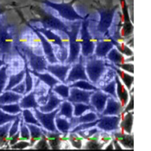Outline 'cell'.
Listing matches in <instances>:
<instances>
[{
  "label": "cell",
  "mask_w": 151,
  "mask_h": 151,
  "mask_svg": "<svg viewBox=\"0 0 151 151\" xmlns=\"http://www.w3.org/2000/svg\"><path fill=\"white\" fill-rule=\"evenodd\" d=\"M16 48L18 55L23 59L26 60L29 68L38 73H43L47 71V66L48 64L45 55H38L34 52L33 48L27 43L17 42L16 44Z\"/></svg>",
  "instance_id": "obj_1"
},
{
  "label": "cell",
  "mask_w": 151,
  "mask_h": 151,
  "mask_svg": "<svg viewBox=\"0 0 151 151\" xmlns=\"http://www.w3.org/2000/svg\"><path fill=\"white\" fill-rule=\"evenodd\" d=\"M16 39L9 25H4L0 22V55L4 60L5 57L18 56L16 48Z\"/></svg>",
  "instance_id": "obj_2"
},
{
  "label": "cell",
  "mask_w": 151,
  "mask_h": 151,
  "mask_svg": "<svg viewBox=\"0 0 151 151\" xmlns=\"http://www.w3.org/2000/svg\"><path fill=\"white\" fill-rule=\"evenodd\" d=\"M71 28L72 29L65 32L68 39V56L65 63L69 65L78 62L81 55V43L78 35L80 33L81 25L74 23Z\"/></svg>",
  "instance_id": "obj_3"
},
{
  "label": "cell",
  "mask_w": 151,
  "mask_h": 151,
  "mask_svg": "<svg viewBox=\"0 0 151 151\" xmlns=\"http://www.w3.org/2000/svg\"><path fill=\"white\" fill-rule=\"evenodd\" d=\"M106 62L107 60L105 59L98 58L94 55L87 58V60L85 65L86 73L89 81L92 82L93 85L96 86L99 78L105 73V71L107 68Z\"/></svg>",
  "instance_id": "obj_4"
},
{
  "label": "cell",
  "mask_w": 151,
  "mask_h": 151,
  "mask_svg": "<svg viewBox=\"0 0 151 151\" xmlns=\"http://www.w3.org/2000/svg\"><path fill=\"white\" fill-rule=\"evenodd\" d=\"M79 40L81 43V53L84 58L93 56L95 49V41L88 29V21L83 19L80 29Z\"/></svg>",
  "instance_id": "obj_5"
},
{
  "label": "cell",
  "mask_w": 151,
  "mask_h": 151,
  "mask_svg": "<svg viewBox=\"0 0 151 151\" xmlns=\"http://www.w3.org/2000/svg\"><path fill=\"white\" fill-rule=\"evenodd\" d=\"M59 111V107L50 112H42L38 110V108L33 109V113L41 124V126L44 129L51 132H59L55 127V119Z\"/></svg>",
  "instance_id": "obj_6"
},
{
  "label": "cell",
  "mask_w": 151,
  "mask_h": 151,
  "mask_svg": "<svg viewBox=\"0 0 151 151\" xmlns=\"http://www.w3.org/2000/svg\"><path fill=\"white\" fill-rule=\"evenodd\" d=\"M73 2L71 3H68V4H53L50 3L48 1H46L47 4H48L49 6H51L52 8H54L55 10H57L59 12V15L66 19L67 21H76V20H83V17L81 16H80L77 12H75L72 6V4Z\"/></svg>",
  "instance_id": "obj_7"
},
{
  "label": "cell",
  "mask_w": 151,
  "mask_h": 151,
  "mask_svg": "<svg viewBox=\"0 0 151 151\" xmlns=\"http://www.w3.org/2000/svg\"><path fill=\"white\" fill-rule=\"evenodd\" d=\"M121 121V115L119 116H109V115H100L99 121L96 127L100 131L106 133H113L119 129V124Z\"/></svg>",
  "instance_id": "obj_8"
},
{
  "label": "cell",
  "mask_w": 151,
  "mask_h": 151,
  "mask_svg": "<svg viewBox=\"0 0 151 151\" xmlns=\"http://www.w3.org/2000/svg\"><path fill=\"white\" fill-rule=\"evenodd\" d=\"M36 30L44 35L47 40L53 45L54 51L68 48V44L65 43L61 38V36L56 34L54 30H50V29H45V28H37Z\"/></svg>",
  "instance_id": "obj_9"
},
{
  "label": "cell",
  "mask_w": 151,
  "mask_h": 151,
  "mask_svg": "<svg viewBox=\"0 0 151 151\" xmlns=\"http://www.w3.org/2000/svg\"><path fill=\"white\" fill-rule=\"evenodd\" d=\"M81 80H85V81H89L88 77L86 73V68L85 65L82 62H76L71 65V68L68 73L67 79H66V83L69 85L73 82L81 81Z\"/></svg>",
  "instance_id": "obj_10"
},
{
  "label": "cell",
  "mask_w": 151,
  "mask_h": 151,
  "mask_svg": "<svg viewBox=\"0 0 151 151\" xmlns=\"http://www.w3.org/2000/svg\"><path fill=\"white\" fill-rule=\"evenodd\" d=\"M115 40L111 36L105 35L104 38H101L100 41H98L95 44V49L93 55L98 58L105 59L109 51L115 47Z\"/></svg>",
  "instance_id": "obj_11"
},
{
  "label": "cell",
  "mask_w": 151,
  "mask_h": 151,
  "mask_svg": "<svg viewBox=\"0 0 151 151\" xmlns=\"http://www.w3.org/2000/svg\"><path fill=\"white\" fill-rule=\"evenodd\" d=\"M94 91L82 90L77 87H70L69 96L67 100L71 103H84L90 104V98Z\"/></svg>",
  "instance_id": "obj_12"
},
{
  "label": "cell",
  "mask_w": 151,
  "mask_h": 151,
  "mask_svg": "<svg viewBox=\"0 0 151 151\" xmlns=\"http://www.w3.org/2000/svg\"><path fill=\"white\" fill-rule=\"evenodd\" d=\"M71 68V65L69 64H47V71L51 73L54 77H55L61 83H66V79L68 73Z\"/></svg>",
  "instance_id": "obj_13"
},
{
  "label": "cell",
  "mask_w": 151,
  "mask_h": 151,
  "mask_svg": "<svg viewBox=\"0 0 151 151\" xmlns=\"http://www.w3.org/2000/svg\"><path fill=\"white\" fill-rule=\"evenodd\" d=\"M31 29L34 30V32L35 33V35L38 36L40 42H41V44L42 46V50H43V53H44V55L46 57L47 60L49 64H55V63H59L57 59L55 57V51H54V47L53 45L47 40L45 38V36L42 35V33H40L39 31H37L36 29H35L33 27H31Z\"/></svg>",
  "instance_id": "obj_14"
},
{
  "label": "cell",
  "mask_w": 151,
  "mask_h": 151,
  "mask_svg": "<svg viewBox=\"0 0 151 151\" xmlns=\"http://www.w3.org/2000/svg\"><path fill=\"white\" fill-rule=\"evenodd\" d=\"M110 97L109 94L105 93L102 90H98L93 92L90 98V105L93 106L95 111L99 114H101L105 109L106 101Z\"/></svg>",
  "instance_id": "obj_15"
},
{
  "label": "cell",
  "mask_w": 151,
  "mask_h": 151,
  "mask_svg": "<svg viewBox=\"0 0 151 151\" xmlns=\"http://www.w3.org/2000/svg\"><path fill=\"white\" fill-rule=\"evenodd\" d=\"M115 9L111 10H104L100 11V21L97 26V31L101 35H106L109 31V29L111 27L113 16H114Z\"/></svg>",
  "instance_id": "obj_16"
},
{
  "label": "cell",
  "mask_w": 151,
  "mask_h": 151,
  "mask_svg": "<svg viewBox=\"0 0 151 151\" xmlns=\"http://www.w3.org/2000/svg\"><path fill=\"white\" fill-rule=\"evenodd\" d=\"M42 28H45L50 30H56V31H61V32H66L69 29V26L67 25L64 22L58 19L55 17L53 16H47L42 20Z\"/></svg>",
  "instance_id": "obj_17"
},
{
  "label": "cell",
  "mask_w": 151,
  "mask_h": 151,
  "mask_svg": "<svg viewBox=\"0 0 151 151\" xmlns=\"http://www.w3.org/2000/svg\"><path fill=\"white\" fill-rule=\"evenodd\" d=\"M123 105L116 99L110 96L106 101L105 109L100 115H109V116H119L123 111Z\"/></svg>",
  "instance_id": "obj_18"
},
{
  "label": "cell",
  "mask_w": 151,
  "mask_h": 151,
  "mask_svg": "<svg viewBox=\"0 0 151 151\" xmlns=\"http://www.w3.org/2000/svg\"><path fill=\"white\" fill-rule=\"evenodd\" d=\"M62 101H63V99L59 98L58 95H56L55 93L52 91V89L49 88V98H48L47 103L45 105H40L38 107V110L42 111V112L53 111L54 110L58 108Z\"/></svg>",
  "instance_id": "obj_19"
},
{
  "label": "cell",
  "mask_w": 151,
  "mask_h": 151,
  "mask_svg": "<svg viewBox=\"0 0 151 151\" xmlns=\"http://www.w3.org/2000/svg\"><path fill=\"white\" fill-rule=\"evenodd\" d=\"M115 81H116V93L117 99L119 100V102L121 103V105H123V107H124L126 104L128 103L129 99V90L125 87V86L120 81L119 77L117 76V74H115V78H114Z\"/></svg>",
  "instance_id": "obj_20"
},
{
  "label": "cell",
  "mask_w": 151,
  "mask_h": 151,
  "mask_svg": "<svg viewBox=\"0 0 151 151\" xmlns=\"http://www.w3.org/2000/svg\"><path fill=\"white\" fill-rule=\"evenodd\" d=\"M98 118H99V114L97 113L96 111H90L87 113H84L81 116H73L69 120L70 124H71V129L74 128L75 126H77L80 124L93 122V121L97 120Z\"/></svg>",
  "instance_id": "obj_21"
},
{
  "label": "cell",
  "mask_w": 151,
  "mask_h": 151,
  "mask_svg": "<svg viewBox=\"0 0 151 151\" xmlns=\"http://www.w3.org/2000/svg\"><path fill=\"white\" fill-rule=\"evenodd\" d=\"M106 64H107V66L111 67L112 69L116 72V73L117 74V76L119 77V79L122 81V83L125 86V87L128 89L129 91H130L131 90V87H132V85H133V82H134L133 74H130V73H129L124 71V70L118 68L117 67H116L113 64L108 63V61L106 62Z\"/></svg>",
  "instance_id": "obj_22"
},
{
  "label": "cell",
  "mask_w": 151,
  "mask_h": 151,
  "mask_svg": "<svg viewBox=\"0 0 151 151\" xmlns=\"http://www.w3.org/2000/svg\"><path fill=\"white\" fill-rule=\"evenodd\" d=\"M29 71L34 76H35L38 80H40V81L46 84L50 89H52L55 85L60 83L58 80L49 73H38V72H35L34 70H31L30 68H29Z\"/></svg>",
  "instance_id": "obj_23"
},
{
  "label": "cell",
  "mask_w": 151,
  "mask_h": 151,
  "mask_svg": "<svg viewBox=\"0 0 151 151\" xmlns=\"http://www.w3.org/2000/svg\"><path fill=\"white\" fill-rule=\"evenodd\" d=\"M18 103H19L20 107L22 108V110L23 109H35V108H38L40 106L36 102L35 94L34 91H31L30 93L23 95V98L20 99V101Z\"/></svg>",
  "instance_id": "obj_24"
},
{
  "label": "cell",
  "mask_w": 151,
  "mask_h": 151,
  "mask_svg": "<svg viewBox=\"0 0 151 151\" xmlns=\"http://www.w3.org/2000/svg\"><path fill=\"white\" fill-rule=\"evenodd\" d=\"M133 126V111H128L124 114L121 115V121L119 124V127L123 130V132L131 134Z\"/></svg>",
  "instance_id": "obj_25"
},
{
  "label": "cell",
  "mask_w": 151,
  "mask_h": 151,
  "mask_svg": "<svg viewBox=\"0 0 151 151\" xmlns=\"http://www.w3.org/2000/svg\"><path fill=\"white\" fill-rule=\"evenodd\" d=\"M23 98V95L10 91H4L0 94V105H6L12 103H18Z\"/></svg>",
  "instance_id": "obj_26"
},
{
  "label": "cell",
  "mask_w": 151,
  "mask_h": 151,
  "mask_svg": "<svg viewBox=\"0 0 151 151\" xmlns=\"http://www.w3.org/2000/svg\"><path fill=\"white\" fill-rule=\"evenodd\" d=\"M113 135L115 137L114 139H116L119 143H121L123 146H124V148H128V149H134V139H133V136H131V134H125L124 132H118L115 131L113 132Z\"/></svg>",
  "instance_id": "obj_27"
},
{
  "label": "cell",
  "mask_w": 151,
  "mask_h": 151,
  "mask_svg": "<svg viewBox=\"0 0 151 151\" xmlns=\"http://www.w3.org/2000/svg\"><path fill=\"white\" fill-rule=\"evenodd\" d=\"M55 123V127L60 134L68 135L69 133V131L71 130V124L69 119H68L65 116L56 115Z\"/></svg>",
  "instance_id": "obj_28"
},
{
  "label": "cell",
  "mask_w": 151,
  "mask_h": 151,
  "mask_svg": "<svg viewBox=\"0 0 151 151\" xmlns=\"http://www.w3.org/2000/svg\"><path fill=\"white\" fill-rule=\"evenodd\" d=\"M28 128L29 129V134H30V146H34L35 142L42 137L43 134V129L42 127L41 126H37L35 124H26Z\"/></svg>",
  "instance_id": "obj_29"
},
{
  "label": "cell",
  "mask_w": 151,
  "mask_h": 151,
  "mask_svg": "<svg viewBox=\"0 0 151 151\" xmlns=\"http://www.w3.org/2000/svg\"><path fill=\"white\" fill-rule=\"evenodd\" d=\"M57 116H62L71 119L73 116V106L68 100H63L59 106V111Z\"/></svg>",
  "instance_id": "obj_30"
},
{
  "label": "cell",
  "mask_w": 151,
  "mask_h": 151,
  "mask_svg": "<svg viewBox=\"0 0 151 151\" xmlns=\"http://www.w3.org/2000/svg\"><path fill=\"white\" fill-rule=\"evenodd\" d=\"M105 59H107L111 64H113L115 66L117 64H121V63L125 62V56L116 49V47H112L109 51V53L107 54Z\"/></svg>",
  "instance_id": "obj_31"
},
{
  "label": "cell",
  "mask_w": 151,
  "mask_h": 151,
  "mask_svg": "<svg viewBox=\"0 0 151 151\" xmlns=\"http://www.w3.org/2000/svg\"><path fill=\"white\" fill-rule=\"evenodd\" d=\"M24 76H25V70H21L20 72H18L17 73L12 74L11 76H9L8 80L9 81L7 82V85L4 88V91H10L12 90L14 86H16L17 84H19L20 82H22L24 80Z\"/></svg>",
  "instance_id": "obj_32"
},
{
  "label": "cell",
  "mask_w": 151,
  "mask_h": 151,
  "mask_svg": "<svg viewBox=\"0 0 151 151\" xmlns=\"http://www.w3.org/2000/svg\"><path fill=\"white\" fill-rule=\"evenodd\" d=\"M106 65H107V64H106ZM115 74H116V72L112 69L111 67L107 66V68H106V70L105 71V73L102 74V76L99 78V81L97 82L96 86H97L99 88L104 86L106 84H108L109 82H111V81L114 80Z\"/></svg>",
  "instance_id": "obj_33"
},
{
  "label": "cell",
  "mask_w": 151,
  "mask_h": 151,
  "mask_svg": "<svg viewBox=\"0 0 151 151\" xmlns=\"http://www.w3.org/2000/svg\"><path fill=\"white\" fill-rule=\"evenodd\" d=\"M24 62V70H25V76H24V82H25V93L24 95L27 93H30L34 88V81H33V74L30 73L29 65L26 61V60H23Z\"/></svg>",
  "instance_id": "obj_34"
},
{
  "label": "cell",
  "mask_w": 151,
  "mask_h": 151,
  "mask_svg": "<svg viewBox=\"0 0 151 151\" xmlns=\"http://www.w3.org/2000/svg\"><path fill=\"white\" fill-rule=\"evenodd\" d=\"M70 87H77L82 90H87V91H98L99 90V88L93 85L92 82L89 81H85V80H81V81H77L75 82H73L69 84Z\"/></svg>",
  "instance_id": "obj_35"
},
{
  "label": "cell",
  "mask_w": 151,
  "mask_h": 151,
  "mask_svg": "<svg viewBox=\"0 0 151 151\" xmlns=\"http://www.w3.org/2000/svg\"><path fill=\"white\" fill-rule=\"evenodd\" d=\"M69 90L70 86L69 85H66L64 83L62 84H57L55 85L53 88L52 91L55 93L56 95H58L59 97L62 99H67L69 96Z\"/></svg>",
  "instance_id": "obj_36"
},
{
  "label": "cell",
  "mask_w": 151,
  "mask_h": 151,
  "mask_svg": "<svg viewBox=\"0 0 151 151\" xmlns=\"http://www.w3.org/2000/svg\"><path fill=\"white\" fill-rule=\"evenodd\" d=\"M73 106V116H79L86 113V111H95L94 108L90 104H84V103H72Z\"/></svg>",
  "instance_id": "obj_37"
},
{
  "label": "cell",
  "mask_w": 151,
  "mask_h": 151,
  "mask_svg": "<svg viewBox=\"0 0 151 151\" xmlns=\"http://www.w3.org/2000/svg\"><path fill=\"white\" fill-rule=\"evenodd\" d=\"M22 114H23L22 118L25 124H31L37 126H41V124L36 119V117L33 113V111L31 109H23L22 111Z\"/></svg>",
  "instance_id": "obj_38"
},
{
  "label": "cell",
  "mask_w": 151,
  "mask_h": 151,
  "mask_svg": "<svg viewBox=\"0 0 151 151\" xmlns=\"http://www.w3.org/2000/svg\"><path fill=\"white\" fill-rule=\"evenodd\" d=\"M0 109L4 112H7L12 115H17L22 112V108L20 107L19 103H12L6 105H0Z\"/></svg>",
  "instance_id": "obj_39"
},
{
  "label": "cell",
  "mask_w": 151,
  "mask_h": 151,
  "mask_svg": "<svg viewBox=\"0 0 151 151\" xmlns=\"http://www.w3.org/2000/svg\"><path fill=\"white\" fill-rule=\"evenodd\" d=\"M8 64L6 63L0 68V94L4 91V88L8 82Z\"/></svg>",
  "instance_id": "obj_40"
},
{
  "label": "cell",
  "mask_w": 151,
  "mask_h": 151,
  "mask_svg": "<svg viewBox=\"0 0 151 151\" xmlns=\"http://www.w3.org/2000/svg\"><path fill=\"white\" fill-rule=\"evenodd\" d=\"M87 139H88V141L86 143L84 149H86V150H101V149H103V146L105 145V143H99V135H98V137H96V138H94L93 136H92L91 137H89Z\"/></svg>",
  "instance_id": "obj_41"
},
{
  "label": "cell",
  "mask_w": 151,
  "mask_h": 151,
  "mask_svg": "<svg viewBox=\"0 0 151 151\" xmlns=\"http://www.w3.org/2000/svg\"><path fill=\"white\" fill-rule=\"evenodd\" d=\"M100 90H102L103 92H105V93L109 94L110 96L113 97L114 99H117V97H116V81L115 80L111 81V82H109L108 84H106L105 86H102L99 88ZM118 100V99H117Z\"/></svg>",
  "instance_id": "obj_42"
},
{
  "label": "cell",
  "mask_w": 151,
  "mask_h": 151,
  "mask_svg": "<svg viewBox=\"0 0 151 151\" xmlns=\"http://www.w3.org/2000/svg\"><path fill=\"white\" fill-rule=\"evenodd\" d=\"M115 47H116V49L120 52V53H122L124 55H125V56H127V57H129V56H133V51H132V49H131V47H128L125 43H124V42H117L116 41L115 42Z\"/></svg>",
  "instance_id": "obj_43"
},
{
  "label": "cell",
  "mask_w": 151,
  "mask_h": 151,
  "mask_svg": "<svg viewBox=\"0 0 151 151\" xmlns=\"http://www.w3.org/2000/svg\"><path fill=\"white\" fill-rule=\"evenodd\" d=\"M19 128H20L19 133H20V137H21V139L25 140V141H29V139H30L29 129L28 128L27 124L23 122L22 117H21V120H20Z\"/></svg>",
  "instance_id": "obj_44"
},
{
  "label": "cell",
  "mask_w": 151,
  "mask_h": 151,
  "mask_svg": "<svg viewBox=\"0 0 151 151\" xmlns=\"http://www.w3.org/2000/svg\"><path fill=\"white\" fill-rule=\"evenodd\" d=\"M69 141L72 146H73L75 149L80 150L83 146V138L80 137L77 133H70Z\"/></svg>",
  "instance_id": "obj_45"
},
{
  "label": "cell",
  "mask_w": 151,
  "mask_h": 151,
  "mask_svg": "<svg viewBox=\"0 0 151 151\" xmlns=\"http://www.w3.org/2000/svg\"><path fill=\"white\" fill-rule=\"evenodd\" d=\"M22 113V112H21ZM20 114V113H19ZM19 114L17 115H12V114H9L7 112H4V111H2L0 109V125H3L6 123H9V122H13Z\"/></svg>",
  "instance_id": "obj_46"
},
{
  "label": "cell",
  "mask_w": 151,
  "mask_h": 151,
  "mask_svg": "<svg viewBox=\"0 0 151 151\" xmlns=\"http://www.w3.org/2000/svg\"><path fill=\"white\" fill-rule=\"evenodd\" d=\"M12 122L6 123L3 125H0V141H5L9 139V130L11 128Z\"/></svg>",
  "instance_id": "obj_47"
},
{
  "label": "cell",
  "mask_w": 151,
  "mask_h": 151,
  "mask_svg": "<svg viewBox=\"0 0 151 151\" xmlns=\"http://www.w3.org/2000/svg\"><path fill=\"white\" fill-rule=\"evenodd\" d=\"M34 150H50V146L47 142L45 135L42 136V138L38 140L35 144H34Z\"/></svg>",
  "instance_id": "obj_48"
},
{
  "label": "cell",
  "mask_w": 151,
  "mask_h": 151,
  "mask_svg": "<svg viewBox=\"0 0 151 151\" xmlns=\"http://www.w3.org/2000/svg\"><path fill=\"white\" fill-rule=\"evenodd\" d=\"M116 67H117L120 69L127 72L130 74L134 73V65H133L132 62H124V63H121V64H117V65H116Z\"/></svg>",
  "instance_id": "obj_49"
},
{
  "label": "cell",
  "mask_w": 151,
  "mask_h": 151,
  "mask_svg": "<svg viewBox=\"0 0 151 151\" xmlns=\"http://www.w3.org/2000/svg\"><path fill=\"white\" fill-rule=\"evenodd\" d=\"M133 110H134V95H133V92H131L130 94H129V99L128 103L124 107L121 115L124 114V113H126L128 111H131Z\"/></svg>",
  "instance_id": "obj_50"
},
{
  "label": "cell",
  "mask_w": 151,
  "mask_h": 151,
  "mask_svg": "<svg viewBox=\"0 0 151 151\" xmlns=\"http://www.w3.org/2000/svg\"><path fill=\"white\" fill-rule=\"evenodd\" d=\"M28 147H30L29 142L25 141V140H22V141H18L15 144L12 145L11 148L13 149V150H24V149H27Z\"/></svg>",
  "instance_id": "obj_51"
},
{
  "label": "cell",
  "mask_w": 151,
  "mask_h": 151,
  "mask_svg": "<svg viewBox=\"0 0 151 151\" xmlns=\"http://www.w3.org/2000/svg\"><path fill=\"white\" fill-rule=\"evenodd\" d=\"M12 91L14 92V93L21 94V95L23 96L24 93H25V82H24V80L22 82H20L19 84H17L16 86H14L12 89Z\"/></svg>",
  "instance_id": "obj_52"
},
{
  "label": "cell",
  "mask_w": 151,
  "mask_h": 151,
  "mask_svg": "<svg viewBox=\"0 0 151 151\" xmlns=\"http://www.w3.org/2000/svg\"><path fill=\"white\" fill-rule=\"evenodd\" d=\"M49 98V89H48V92L46 93V95H42V96H39L36 99V102L38 103L39 105H45Z\"/></svg>",
  "instance_id": "obj_53"
},
{
  "label": "cell",
  "mask_w": 151,
  "mask_h": 151,
  "mask_svg": "<svg viewBox=\"0 0 151 151\" xmlns=\"http://www.w3.org/2000/svg\"><path fill=\"white\" fill-rule=\"evenodd\" d=\"M20 133H19V131L18 132H17L14 136H12L11 138H9L10 139V145L12 146L13 144H15L16 142H17L19 140H20Z\"/></svg>",
  "instance_id": "obj_54"
},
{
  "label": "cell",
  "mask_w": 151,
  "mask_h": 151,
  "mask_svg": "<svg viewBox=\"0 0 151 151\" xmlns=\"http://www.w3.org/2000/svg\"><path fill=\"white\" fill-rule=\"evenodd\" d=\"M111 141H112V142H113V145L115 146V147H114V150H124V148H122V147L120 146V143H119L116 139H113L111 140Z\"/></svg>",
  "instance_id": "obj_55"
},
{
  "label": "cell",
  "mask_w": 151,
  "mask_h": 151,
  "mask_svg": "<svg viewBox=\"0 0 151 151\" xmlns=\"http://www.w3.org/2000/svg\"><path fill=\"white\" fill-rule=\"evenodd\" d=\"M105 150H114V145H113V142H112V141L109 142V144H108V147H105Z\"/></svg>",
  "instance_id": "obj_56"
},
{
  "label": "cell",
  "mask_w": 151,
  "mask_h": 151,
  "mask_svg": "<svg viewBox=\"0 0 151 151\" xmlns=\"http://www.w3.org/2000/svg\"><path fill=\"white\" fill-rule=\"evenodd\" d=\"M5 10H6V9H5V8H4V7L2 5V4H0V16H1V15H2V14L4 12V11H5Z\"/></svg>",
  "instance_id": "obj_57"
},
{
  "label": "cell",
  "mask_w": 151,
  "mask_h": 151,
  "mask_svg": "<svg viewBox=\"0 0 151 151\" xmlns=\"http://www.w3.org/2000/svg\"><path fill=\"white\" fill-rule=\"evenodd\" d=\"M6 64V62H5V60H4V59H0V68L1 67H3L4 65H5Z\"/></svg>",
  "instance_id": "obj_58"
}]
</instances>
